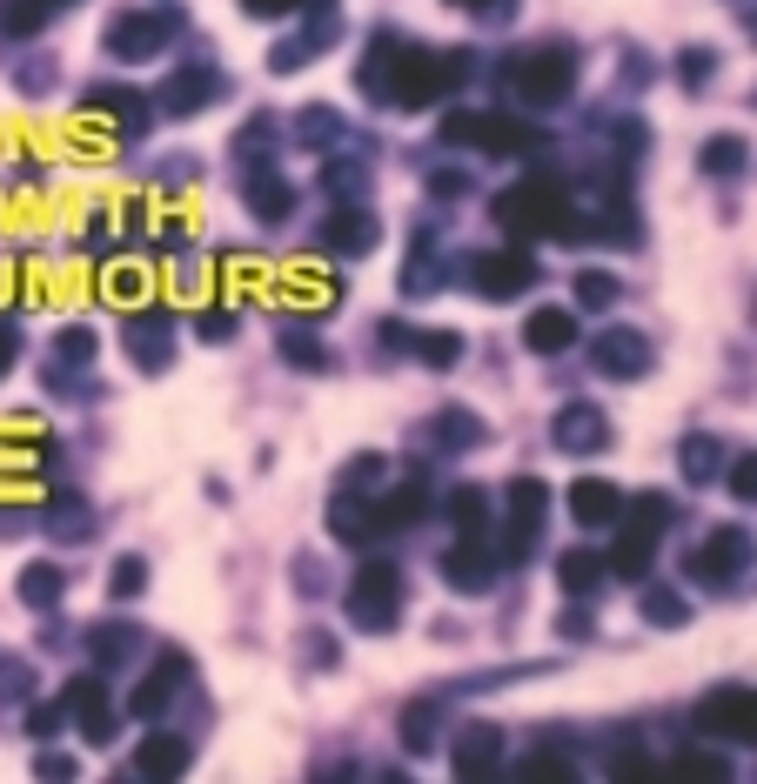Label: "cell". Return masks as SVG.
Returning <instances> with one entry per match:
<instances>
[{
  "label": "cell",
  "instance_id": "12",
  "mask_svg": "<svg viewBox=\"0 0 757 784\" xmlns=\"http://www.w3.org/2000/svg\"><path fill=\"white\" fill-rule=\"evenodd\" d=\"M650 550H657V523H644V516H637L630 530H624V544H617V557H610V563H617L624 577H644V570H650Z\"/></svg>",
  "mask_w": 757,
  "mask_h": 784
},
{
  "label": "cell",
  "instance_id": "13",
  "mask_svg": "<svg viewBox=\"0 0 757 784\" xmlns=\"http://www.w3.org/2000/svg\"><path fill=\"white\" fill-rule=\"evenodd\" d=\"M167 34V21H154V14H134V21H121L115 28V54L121 61H141V54H154V41Z\"/></svg>",
  "mask_w": 757,
  "mask_h": 784
},
{
  "label": "cell",
  "instance_id": "23",
  "mask_svg": "<svg viewBox=\"0 0 757 784\" xmlns=\"http://www.w3.org/2000/svg\"><path fill=\"white\" fill-rule=\"evenodd\" d=\"M402 731H409V738H402L409 751H430V744H436V711H430V705H409Z\"/></svg>",
  "mask_w": 757,
  "mask_h": 784
},
{
  "label": "cell",
  "instance_id": "2",
  "mask_svg": "<svg viewBox=\"0 0 757 784\" xmlns=\"http://www.w3.org/2000/svg\"><path fill=\"white\" fill-rule=\"evenodd\" d=\"M443 135H450V141H483L489 154H523V148H537V135H530L523 121H496V115H456V121H443Z\"/></svg>",
  "mask_w": 757,
  "mask_h": 784
},
{
  "label": "cell",
  "instance_id": "8",
  "mask_svg": "<svg viewBox=\"0 0 757 784\" xmlns=\"http://www.w3.org/2000/svg\"><path fill=\"white\" fill-rule=\"evenodd\" d=\"M443 577H450L456 590H489V583H496V557L476 550V544H463V550L443 557Z\"/></svg>",
  "mask_w": 757,
  "mask_h": 784
},
{
  "label": "cell",
  "instance_id": "25",
  "mask_svg": "<svg viewBox=\"0 0 757 784\" xmlns=\"http://www.w3.org/2000/svg\"><path fill=\"white\" fill-rule=\"evenodd\" d=\"M182 764H188V751H182V744H161V738H154V744L141 751V771H182Z\"/></svg>",
  "mask_w": 757,
  "mask_h": 784
},
{
  "label": "cell",
  "instance_id": "37",
  "mask_svg": "<svg viewBox=\"0 0 757 784\" xmlns=\"http://www.w3.org/2000/svg\"><path fill=\"white\" fill-rule=\"evenodd\" d=\"M289 8H302V0H241V14H289Z\"/></svg>",
  "mask_w": 757,
  "mask_h": 784
},
{
  "label": "cell",
  "instance_id": "4",
  "mask_svg": "<svg viewBox=\"0 0 757 784\" xmlns=\"http://www.w3.org/2000/svg\"><path fill=\"white\" fill-rule=\"evenodd\" d=\"M570 74H576V61H570L563 47H543V54L517 61V95H530V101H556V95H570Z\"/></svg>",
  "mask_w": 757,
  "mask_h": 784
},
{
  "label": "cell",
  "instance_id": "14",
  "mask_svg": "<svg viewBox=\"0 0 757 784\" xmlns=\"http://www.w3.org/2000/svg\"><path fill=\"white\" fill-rule=\"evenodd\" d=\"M523 342H530V348H570V342H576V322L556 315V309H543V315L523 322Z\"/></svg>",
  "mask_w": 757,
  "mask_h": 784
},
{
  "label": "cell",
  "instance_id": "27",
  "mask_svg": "<svg viewBox=\"0 0 757 784\" xmlns=\"http://www.w3.org/2000/svg\"><path fill=\"white\" fill-rule=\"evenodd\" d=\"M363 530H369V523H363V503H335V537H343V544H363Z\"/></svg>",
  "mask_w": 757,
  "mask_h": 784
},
{
  "label": "cell",
  "instance_id": "36",
  "mask_svg": "<svg viewBox=\"0 0 757 784\" xmlns=\"http://www.w3.org/2000/svg\"><path fill=\"white\" fill-rule=\"evenodd\" d=\"M678 777H724V764H711V758H678Z\"/></svg>",
  "mask_w": 757,
  "mask_h": 784
},
{
  "label": "cell",
  "instance_id": "19",
  "mask_svg": "<svg viewBox=\"0 0 757 784\" xmlns=\"http://www.w3.org/2000/svg\"><path fill=\"white\" fill-rule=\"evenodd\" d=\"M21 597H28L34 610H47V603L61 597V570H54V563H34V570L21 577Z\"/></svg>",
  "mask_w": 757,
  "mask_h": 784
},
{
  "label": "cell",
  "instance_id": "31",
  "mask_svg": "<svg viewBox=\"0 0 757 784\" xmlns=\"http://www.w3.org/2000/svg\"><path fill=\"white\" fill-rule=\"evenodd\" d=\"M456 523H463V530H476V516H489V503H483V490H456Z\"/></svg>",
  "mask_w": 757,
  "mask_h": 784
},
{
  "label": "cell",
  "instance_id": "15",
  "mask_svg": "<svg viewBox=\"0 0 757 784\" xmlns=\"http://www.w3.org/2000/svg\"><path fill=\"white\" fill-rule=\"evenodd\" d=\"M570 509H576L583 523H610V516H617V490H610V483H576V490H570Z\"/></svg>",
  "mask_w": 757,
  "mask_h": 784
},
{
  "label": "cell",
  "instance_id": "33",
  "mask_svg": "<svg viewBox=\"0 0 757 784\" xmlns=\"http://www.w3.org/2000/svg\"><path fill=\"white\" fill-rule=\"evenodd\" d=\"M61 356H67V363H88V356H95V335H88V329H67V335H61Z\"/></svg>",
  "mask_w": 757,
  "mask_h": 784
},
{
  "label": "cell",
  "instance_id": "26",
  "mask_svg": "<svg viewBox=\"0 0 757 784\" xmlns=\"http://www.w3.org/2000/svg\"><path fill=\"white\" fill-rule=\"evenodd\" d=\"M737 161H744V148H737V141H731V135H717V141H711V148H704V168H711V174H731V168H737Z\"/></svg>",
  "mask_w": 757,
  "mask_h": 784
},
{
  "label": "cell",
  "instance_id": "9",
  "mask_svg": "<svg viewBox=\"0 0 757 784\" xmlns=\"http://www.w3.org/2000/svg\"><path fill=\"white\" fill-rule=\"evenodd\" d=\"M597 363H604L610 376H637V369H650V342L617 329V335H604V342H597Z\"/></svg>",
  "mask_w": 757,
  "mask_h": 784
},
{
  "label": "cell",
  "instance_id": "16",
  "mask_svg": "<svg viewBox=\"0 0 757 784\" xmlns=\"http://www.w3.org/2000/svg\"><path fill=\"white\" fill-rule=\"evenodd\" d=\"M556 570H563V590H570V597H583V590L604 583V557H597V550H570Z\"/></svg>",
  "mask_w": 757,
  "mask_h": 784
},
{
  "label": "cell",
  "instance_id": "6",
  "mask_svg": "<svg viewBox=\"0 0 757 784\" xmlns=\"http://www.w3.org/2000/svg\"><path fill=\"white\" fill-rule=\"evenodd\" d=\"M750 690H717V697H704L697 705V731H711V738H750Z\"/></svg>",
  "mask_w": 757,
  "mask_h": 784
},
{
  "label": "cell",
  "instance_id": "20",
  "mask_svg": "<svg viewBox=\"0 0 757 784\" xmlns=\"http://www.w3.org/2000/svg\"><path fill=\"white\" fill-rule=\"evenodd\" d=\"M510 503H517V530L530 537V530H537V516H543V483H530V476L510 483Z\"/></svg>",
  "mask_w": 757,
  "mask_h": 784
},
{
  "label": "cell",
  "instance_id": "3",
  "mask_svg": "<svg viewBox=\"0 0 757 784\" xmlns=\"http://www.w3.org/2000/svg\"><path fill=\"white\" fill-rule=\"evenodd\" d=\"M396 603H402V590H396V570H389V563H369V570L356 577V590H349V617L382 631V624L396 617Z\"/></svg>",
  "mask_w": 757,
  "mask_h": 784
},
{
  "label": "cell",
  "instance_id": "29",
  "mask_svg": "<svg viewBox=\"0 0 757 784\" xmlns=\"http://www.w3.org/2000/svg\"><path fill=\"white\" fill-rule=\"evenodd\" d=\"M576 302H617V282H610V276H591V269H583V276H576Z\"/></svg>",
  "mask_w": 757,
  "mask_h": 784
},
{
  "label": "cell",
  "instance_id": "11",
  "mask_svg": "<svg viewBox=\"0 0 757 784\" xmlns=\"http://www.w3.org/2000/svg\"><path fill=\"white\" fill-rule=\"evenodd\" d=\"M67 705L80 711V724H88V738H108L115 711L101 705V684H95V677H74V684H67Z\"/></svg>",
  "mask_w": 757,
  "mask_h": 784
},
{
  "label": "cell",
  "instance_id": "38",
  "mask_svg": "<svg viewBox=\"0 0 757 784\" xmlns=\"http://www.w3.org/2000/svg\"><path fill=\"white\" fill-rule=\"evenodd\" d=\"M731 470H737V476H731V490H737V496H750V490H757V463H731Z\"/></svg>",
  "mask_w": 757,
  "mask_h": 784
},
{
  "label": "cell",
  "instance_id": "24",
  "mask_svg": "<svg viewBox=\"0 0 757 784\" xmlns=\"http://www.w3.org/2000/svg\"><path fill=\"white\" fill-rule=\"evenodd\" d=\"M415 356H423L430 369H450V363L463 356V342H456V335H415Z\"/></svg>",
  "mask_w": 757,
  "mask_h": 784
},
{
  "label": "cell",
  "instance_id": "35",
  "mask_svg": "<svg viewBox=\"0 0 757 784\" xmlns=\"http://www.w3.org/2000/svg\"><path fill=\"white\" fill-rule=\"evenodd\" d=\"M650 617H663V624H678V617H684V603L670 597V590H650Z\"/></svg>",
  "mask_w": 757,
  "mask_h": 784
},
{
  "label": "cell",
  "instance_id": "30",
  "mask_svg": "<svg viewBox=\"0 0 757 784\" xmlns=\"http://www.w3.org/2000/svg\"><path fill=\"white\" fill-rule=\"evenodd\" d=\"M282 348H289V363H295V369H322V363H328V356H322V342H309V335H289Z\"/></svg>",
  "mask_w": 757,
  "mask_h": 784
},
{
  "label": "cell",
  "instance_id": "41",
  "mask_svg": "<svg viewBox=\"0 0 757 784\" xmlns=\"http://www.w3.org/2000/svg\"><path fill=\"white\" fill-rule=\"evenodd\" d=\"M456 8H489V0H456Z\"/></svg>",
  "mask_w": 757,
  "mask_h": 784
},
{
  "label": "cell",
  "instance_id": "1",
  "mask_svg": "<svg viewBox=\"0 0 757 784\" xmlns=\"http://www.w3.org/2000/svg\"><path fill=\"white\" fill-rule=\"evenodd\" d=\"M496 222L517 228V235H556V228H570V215H563V202H556L550 182H517L510 195H496Z\"/></svg>",
  "mask_w": 757,
  "mask_h": 784
},
{
  "label": "cell",
  "instance_id": "18",
  "mask_svg": "<svg viewBox=\"0 0 757 784\" xmlns=\"http://www.w3.org/2000/svg\"><path fill=\"white\" fill-rule=\"evenodd\" d=\"M248 208H256L262 222H282L289 215V189L275 182V174H256V182H248Z\"/></svg>",
  "mask_w": 757,
  "mask_h": 784
},
{
  "label": "cell",
  "instance_id": "34",
  "mask_svg": "<svg viewBox=\"0 0 757 784\" xmlns=\"http://www.w3.org/2000/svg\"><path fill=\"white\" fill-rule=\"evenodd\" d=\"M95 651H101V657H121V651H128V631H121V624H101V631H95Z\"/></svg>",
  "mask_w": 757,
  "mask_h": 784
},
{
  "label": "cell",
  "instance_id": "17",
  "mask_svg": "<svg viewBox=\"0 0 757 784\" xmlns=\"http://www.w3.org/2000/svg\"><path fill=\"white\" fill-rule=\"evenodd\" d=\"M489 764H496V731H483V724L463 731V744H456V771L476 777V771H489Z\"/></svg>",
  "mask_w": 757,
  "mask_h": 784
},
{
  "label": "cell",
  "instance_id": "21",
  "mask_svg": "<svg viewBox=\"0 0 757 784\" xmlns=\"http://www.w3.org/2000/svg\"><path fill=\"white\" fill-rule=\"evenodd\" d=\"M328 241L335 248H363V241H376V222L369 215H335L328 222Z\"/></svg>",
  "mask_w": 757,
  "mask_h": 784
},
{
  "label": "cell",
  "instance_id": "22",
  "mask_svg": "<svg viewBox=\"0 0 757 784\" xmlns=\"http://www.w3.org/2000/svg\"><path fill=\"white\" fill-rule=\"evenodd\" d=\"M175 670H182V664H167V677H175ZM167 677L154 670V677H148V684L134 690V711H141V718H154V711L167 705V697H175V684H167Z\"/></svg>",
  "mask_w": 757,
  "mask_h": 784
},
{
  "label": "cell",
  "instance_id": "5",
  "mask_svg": "<svg viewBox=\"0 0 757 784\" xmlns=\"http://www.w3.org/2000/svg\"><path fill=\"white\" fill-rule=\"evenodd\" d=\"M469 282H476L483 296H517V289L537 282V261H530V255H476V261H469Z\"/></svg>",
  "mask_w": 757,
  "mask_h": 784
},
{
  "label": "cell",
  "instance_id": "7",
  "mask_svg": "<svg viewBox=\"0 0 757 784\" xmlns=\"http://www.w3.org/2000/svg\"><path fill=\"white\" fill-rule=\"evenodd\" d=\"M208 95H221V74L215 67H195V74H175V80H167V115H195Z\"/></svg>",
  "mask_w": 757,
  "mask_h": 784
},
{
  "label": "cell",
  "instance_id": "32",
  "mask_svg": "<svg viewBox=\"0 0 757 784\" xmlns=\"http://www.w3.org/2000/svg\"><path fill=\"white\" fill-rule=\"evenodd\" d=\"M141 583H148V563H141V557H121V570H115V590H121V597H134Z\"/></svg>",
  "mask_w": 757,
  "mask_h": 784
},
{
  "label": "cell",
  "instance_id": "10",
  "mask_svg": "<svg viewBox=\"0 0 757 784\" xmlns=\"http://www.w3.org/2000/svg\"><path fill=\"white\" fill-rule=\"evenodd\" d=\"M604 436H610L604 416H597V409H583V402L563 409V422H556V443H563V450H604Z\"/></svg>",
  "mask_w": 757,
  "mask_h": 784
},
{
  "label": "cell",
  "instance_id": "28",
  "mask_svg": "<svg viewBox=\"0 0 757 784\" xmlns=\"http://www.w3.org/2000/svg\"><path fill=\"white\" fill-rule=\"evenodd\" d=\"M711 463H717V443H684V476H691V483H704Z\"/></svg>",
  "mask_w": 757,
  "mask_h": 784
},
{
  "label": "cell",
  "instance_id": "40",
  "mask_svg": "<svg viewBox=\"0 0 757 784\" xmlns=\"http://www.w3.org/2000/svg\"><path fill=\"white\" fill-rule=\"evenodd\" d=\"M8 356H14V335L0 329V376H8Z\"/></svg>",
  "mask_w": 757,
  "mask_h": 784
},
{
  "label": "cell",
  "instance_id": "39",
  "mask_svg": "<svg viewBox=\"0 0 757 784\" xmlns=\"http://www.w3.org/2000/svg\"><path fill=\"white\" fill-rule=\"evenodd\" d=\"M678 67H684V80H704V74H711V54H684Z\"/></svg>",
  "mask_w": 757,
  "mask_h": 784
}]
</instances>
